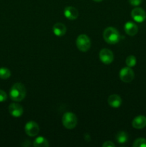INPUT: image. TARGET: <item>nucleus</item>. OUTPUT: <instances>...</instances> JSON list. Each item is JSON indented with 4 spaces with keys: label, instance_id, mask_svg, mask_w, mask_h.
<instances>
[{
    "label": "nucleus",
    "instance_id": "nucleus-19",
    "mask_svg": "<svg viewBox=\"0 0 146 147\" xmlns=\"http://www.w3.org/2000/svg\"><path fill=\"white\" fill-rule=\"evenodd\" d=\"M133 147H146V139L144 138L137 139L133 143Z\"/></svg>",
    "mask_w": 146,
    "mask_h": 147
},
{
    "label": "nucleus",
    "instance_id": "nucleus-10",
    "mask_svg": "<svg viewBox=\"0 0 146 147\" xmlns=\"http://www.w3.org/2000/svg\"><path fill=\"white\" fill-rule=\"evenodd\" d=\"M64 17L70 20H74L78 17L79 11L75 7H67L64 10Z\"/></svg>",
    "mask_w": 146,
    "mask_h": 147
},
{
    "label": "nucleus",
    "instance_id": "nucleus-1",
    "mask_svg": "<svg viewBox=\"0 0 146 147\" xmlns=\"http://www.w3.org/2000/svg\"><path fill=\"white\" fill-rule=\"evenodd\" d=\"M27 90L22 83H14L11 86L9 91L10 98L14 101L19 102L21 101L25 98Z\"/></svg>",
    "mask_w": 146,
    "mask_h": 147
},
{
    "label": "nucleus",
    "instance_id": "nucleus-18",
    "mask_svg": "<svg viewBox=\"0 0 146 147\" xmlns=\"http://www.w3.org/2000/svg\"><path fill=\"white\" fill-rule=\"evenodd\" d=\"M136 63H137V60H136V57L134 55H129L126 58L125 63L127 67H134L136 65Z\"/></svg>",
    "mask_w": 146,
    "mask_h": 147
},
{
    "label": "nucleus",
    "instance_id": "nucleus-8",
    "mask_svg": "<svg viewBox=\"0 0 146 147\" xmlns=\"http://www.w3.org/2000/svg\"><path fill=\"white\" fill-rule=\"evenodd\" d=\"M24 130H25L26 134L29 136L33 137V136H37L39 134V132H40V127H39V125L36 122L29 121L28 123H26Z\"/></svg>",
    "mask_w": 146,
    "mask_h": 147
},
{
    "label": "nucleus",
    "instance_id": "nucleus-12",
    "mask_svg": "<svg viewBox=\"0 0 146 147\" xmlns=\"http://www.w3.org/2000/svg\"><path fill=\"white\" fill-rule=\"evenodd\" d=\"M107 103L111 106L112 108L114 109H117L120 107L122 104V98L120 96L117 94L110 95L107 98Z\"/></svg>",
    "mask_w": 146,
    "mask_h": 147
},
{
    "label": "nucleus",
    "instance_id": "nucleus-11",
    "mask_svg": "<svg viewBox=\"0 0 146 147\" xmlns=\"http://www.w3.org/2000/svg\"><path fill=\"white\" fill-rule=\"evenodd\" d=\"M132 126L136 129H142L146 126V117L145 116H136L132 122Z\"/></svg>",
    "mask_w": 146,
    "mask_h": 147
},
{
    "label": "nucleus",
    "instance_id": "nucleus-17",
    "mask_svg": "<svg viewBox=\"0 0 146 147\" xmlns=\"http://www.w3.org/2000/svg\"><path fill=\"white\" fill-rule=\"evenodd\" d=\"M10 76H11V71L8 68H6V67L0 68V78L6 80V79H8Z\"/></svg>",
    "mask_w": 146,
    "mask_h": 147
},
{
    "label": "nucleus",
    "instance_id": "nucleus-7",
    "mask_svg": "<svg viewBox=\"0 0 146 147\" xmlns=\"http://www.w3.org/2000/svg\"><path fill=\"white\" fill-rule=\"evenodd\" d=\"M131 17L136 22L141 23L146 19V12L143 8L136 7L131 11Z\"/></svg>",
    "mask_w": 146,
    "mask_h": 147
},
{
    "label": "nucleus",
    "instance_id": "nucleus-9",
    "mask_svg": "<svg viewBox=\"0 0 146 147\" xmlns=\"http://www.w3.org/2000/svg\"><path fill=\"white\" fill-rule=\"evenodd\" d=\"M9 112L14 117H19L23 114V108L18 103H11L9 106Z\"/></svg>",
    "mask_w": 146,
    "mask_h": 147
},
{
    "label": "nucleus",
    "instance_id": "nucleus-13",
    "mask_svg": "<svg viewBox=\"0 0 146 147\" xmlns=\"http://www.w3.org/2000/svg\"><path fill=\"white\" fill-rule=\"evenodd\" d=\"M124 30L126 34L129 36H135L138 32V27L135 23L132 22H127L124 26Z\"/></svg>",
    "mask_w": 146,
    "mask_h": 147
},
{
    "label": "nucleus",
    "instance_id": "nucleus-4",
    "mask_svg": "<svg viewBox=\"0 0 146 147\" xmlns=\"http://www.w3.org/2000/svg\"><path fill=\"white\" fill-rule=\"evenodd\" d=\"M76 45L79 50L81 52H87L91 47V42L88 36L86 34H80L77 37Z\"/></svg>",
    "mask_w": 146,
    "mask_h": 147
},
{
    "label": "nucleus",
    "instance_id": "nucleus-15",
    "mask_svg": "<svg viewBox=\"0 0 146 147\" xmlns=\"http://www.w3.org/2000/svg\"><path fill=\"white\" fill-rule=\"evenodd\" d=\"M33 146L34 147H48L50 146V144L45 138L42 136H39L34 140Z\"/></svg>",
    "mask_w": 146,
    "mask_h": 147
},
{
    "label": "nucleus",
    "instance_id": "nucleus-23",
    "mask_svg": "<svg viewBox=\"0 0 146 147\" xmlns=\"http://www.w3.org/2000/svg\"><path fill=\"white\" fill-rule=\"evenodd\" d=\"M94 1H96V2H100V1H103V0H93Z\"/></svg>",
    "mask_w": 146,
    "mask_h": 147
},
{
    "label": "nucleus",
    "instance_id": "nucleus-21",
    "mask_svg": "<svg viewBox=\"0 0 146 147\" xmlns=\"http://www.w3.org/2000/svg\"><path fill=\"white\" fill-rule=\"evenodd\" d=\"M142 2H143V0H129V3L132 6H135V7L139 6Z\"/></svg>",
    "mask_w": 146,
    "mask_h": 147
},
{
    "label": "nucleus",
    "instance_id": "nucleus-22",
    "mask_svg": "<svg viewBox=\"0 0 146 147\" xmlns=\"http://www.w3.org/2000/svg\"><path fill=\"white\" fill-rule=\"evenodd\" d=\"M103 147H115V145L114 143L111 142V141H107V142H104L102 144Z\"/></svg>",
    "mask_w": 146,
    "mask_h": 147
},
{
    "label": "nucleus",
    "instance_id": "nucleus-14",
    "mask_svg": "<svg viewBox=\"0 0 146 147\" xmlns=\"http://www.w3.org/2000/svg\"><path fill=\"white\" fill-rule=\"evenodd\" d=\"M52 30L54 35L57 36V37H62L65 34L66 32H67V27L62 23L58 22L54 24Z\"/></svg>",
    "mask_w": 146,
    "mask_h": 147
},
{
    "label": "nucleus",
    "instance_id": "nucleus-16",
    "mask_svg": "<svg viewBox=\"0 0 146 147\" xmlns=\"http://www.w3.org/2000/svg\"><path fill=\"white\" fill-rule=\"evenodd\" d=\"M116 141L119 144H125L128 141V134L125 131H120L116 135Z\"/></svg>",
    "mask_w": 146,
    "mask_h": 147
},
{
    "label": "nucleus",
    "instance_id": "nucleus-2",
    "mask_svg": "<svg viewBox=\"0 0 146 147\" xmlns=\"http://www.w3.org/2000/svg\"><path fill=\"white\" fill-rule=\"evenodd\" d=\"M103 38L104 41L110 45L117 44L120 41V35L119 32L114 27H107L103 32Z\"/></svg>",
    "mask_w": 146,
    "mask_h": 147
},
{
    "label": "nucleus",
    "instance_id": "nucleus-20",
    "mask_svg": "<svg viewBox=\"0 0 146 147\" xmlns=\"http://www.w3.org/2000/svg\"><path fill=\"white\" fill-rule=\"evenodd\" d=\"M7 99V95L4 90H0V103L4 102Z\"/></svg>",
    "mask_w": 146,
    "mask_h": 147
},
{
    "label": "nucleus",
    "instance_id": "nucleus-3",
    "mask_svg": "<svg viewBox=\"0 0 146 147\" xmlns=\"http://www.w3.org/2000/svg\"><path fill=\"white\" fill-rule=\"evenodd\" d=\"M62 124L66 129H73L77 124V116L72 112H67L64 113L62 119Z\"/></svg>",
    "mask_w": 146,
    "mask_h": 147
},
{
    "label": "nucleus",
    "instance_id": "nucleus-5",
    "mask_svg": "<svg viewBox=\"0 0 146 147\" xmlns=\"http://www.w3.org/2000/svg\"><path fill=\"white\" fill-rule=\"evenodd\" d=\"M135 78V73L131 67H125L120 71V78L124 83H130Z\"/></svg>",
    "mask_w": 146,
    "mask_h": 147
},
{
    "label": "nucleus",
    "instance_id": "nucleus-6",
    "mask_svg": "<svg viewBox=\"0 0 146 147\" xmlns=\"http://www.w3.org/2000/svg\"><path fill=\"white\" fill-rule=\"evenodd\" d=\"M100 61L105 65H109L114 60V55L110 50L107 48L102 49L99 53Z\"/></svg>",
    "mask_w": 146,
    "mask_h": 147
}]
</instances>
